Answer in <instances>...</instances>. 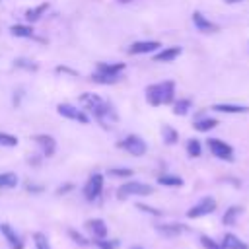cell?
Returning <instances> with one entry per match:
<instances>
[{"instance_id":"cell-1","label":"cell","mask_w":249,"mask_h":249,"mask_svg":"<svg viewBox=\"0 0 249 249\" xmlns=\"http://www.w3.org/2000/svg\"><path fill=\"white\" fill-rule=\"evenodd\" d=\"M80 103L86 107V111H89V115L103 126V128H113V124L117 123V111L113 109V105L109 101H105L103 97H99L97 93L91 91H84L80 95Z\"/></svg>"},{"instance_id":"cell-2","label":"cell","mask_w":249,"mask_h":249,"mask_svg":"<svg viewBox=\"0 0 249 249\" xmlns=\"http://www.w3.org/2000/svg\"><path fill=\"white\" fill-rule=\"evenodd\" d=\"M146 101L152 107L160 105H171L175 101V82L173 80H163L160 84H150L144 89Z\"/></svg>"},{"instance_id":"cell-3","label":"cell","mask_w":249,"mask_h":249,"mask_svg":"<svg viewBox=\"0 0 249 249\" xmlns=\"http://www.w3.org/2000/svg\"><path fill=\"white\" fill-rule=\"evenodd\" d=\"M124 62H97L95 72L91 74V82L101 86H111L121 80V74L124 72Z\"/></svg>"},{"instance_id":"cell-4","label":"cell","mask_w":249,"mask_h":249,"mask_svg":"<svg viewBox=\"0 0 249 249\" xmlns=\"http://www.w3.org/2000/svg\"><path fill=\"white\" fill-rule=\"evenodd\" d=\"M154 193V187L148 183H140V181H126L117 189V198L124 200L128 196H148Z\"/></svg>"},{"instance_id":"cell-5","label":"cell","mask_w":249,"mask_h":249,"mask_svg":"<svg viewBox=\"0 0 249 249\" xmlns=\"http://www.w3.org/2000/svg\"><path fill=\"white\" fill-rule=\"evenodd\" d=\"M117 148L124 150L126 154H130V156H134V158H140V156H144V154L148 152L146 140H144L142 136H138V134H128V136H124L123 140L117 142Z\"/></svg>"},{"instance_id":"cell-6","label":"cell","mask_w":249,"mask_h":249,"mask_svg":"<svg viewBox=\"0 0 249 249\" xmlns=\"http://www.w3.org/2000/svg\"><path fill=\"white\" fill-rule=\"evenodd\" d=\"M56 113L60 117L68 119V121H74V123H80V124H89V115L84 109H78L72 103H58L56 105Z\"/></svg>"},{"instance_id":"cell-7","label":"cell","mask_w":249,"mask_h":249,"mask_svg":"<svg viewBox=\"0 0 249 249\" xmlns=\"http://www.w3.org/2000/svg\"><path fill=\"white\" fill-rule=\"evenodd\" d=\"M101 193H103V175L101 173L89 175V179L84 185V198L93 202V200H97L101 196Z\"/></svg>"},{"instance_id":"cell-8","label":"cell","mask_w":249,"mask_h":249,"mask_svg":"<svg viewBox=\"0 0 249 249\" xmlns=\"http://www.w3.org/2000/svg\"><path fill=\"white\" fill-rule=\"evenodd\" d=\"M208 150L212 152V156H216L218 160H226V161H233V148L230 144H226L220 138H208L206 140Z\"/></svg>"},{"instance_id":"cell-9","label":"cell","mask_w":249,"mask_h":249,"mask_svg":"<svg viewBox=\"0 0 249 249\" xmlns=\"http://www.w3.org/2000/svg\"><path fill=\"white\" fill-rule=\"evenodd\" d=\"M216 210V200L212 196H204L200 198L195 206H191L187 210V216L189 218H200V216H206V214H212Z\"/></svg>"},{"instance_id":"cell-10","label":"cell","mask_w":249,"mask_h":249,"mask_svg":"<svg viewBox=\"0 0 249 249\" xmlns=\"http://www.w3.org/2000/svg\"><path fill=\"white\" fill-rule=\"evenodd\" d=\"M161 47L160 41H134L126 47L128 54H150V53H158Z\"/></svg>"},{"instance_id":"cell-11","label":"cell","mask_w":249,"mask_h":249,"mask_svg":"<svg viewBox=\"0 0 249 249\" xmlns=\"http://www.w3.org/2000/svg\"><path fill=\"white\" fill-rule=\"evenodd\" d=\"M33 142L39 146L43 158H53L54 156V152H56V140L51 134H45V132L43 134H35L33 136Z\"/></svg>"},{"instance_id":"cell-12","label":"cell","mask_w":249,"mask_h":249,"mask_svg":"<svg viewBox=\"0 0 249 249\" xmlns=\"http://www.w3.org/2000/svg\"><path fill=\"white\" fill-rule=\"evenodd\" d=\"M193 23H195V27H196L200 33H216V31H218V25L212 23V21H210L202 12H198V10L193 12Z\"/></svg>"},{"instance_id":"cell-13","label":"cell","mask_w":249,"mask_h":249,"mask_svg":"<svg viewBox=\"0 0 249 249\" xmlns=\"http://www.w3.org/2000/svg\"><path fill=\"white\" fill-rule=\"evenodd\" d=\"M0 233L4 235V239L8 241V245L12 247V249H23V241H21V237H19V233L10 226V224H0Z\"/></svg>"},{"instance_id":"cell-14","label":"cell","mask_w":249,"mask_h":249,"mask_svg":"<svg viewBox=\"0 0 249 249\" xmlns=\"http://www.w3.org/2000/svg\"><path fill=\"white\" fill-rule=\"evenodd\" d=\"M86 230L91 233L93 239H105L107 237V224L101 220V218H93V220H88L86 222Z\"/></svg>"},{"instance_id":"cell-15","label":"cell","mask_w":249,"mask_h":249,"mask_svg":"<svg viewBox=\"0 0 249 249\" xmlns=\"http://www.w3.org/2000/svg\"><path fill=\"white\" fill-rule=\"evenodd\" d=\"M181 53H183V49H181L179 45L160 49L158 53H154V62H173Z\"/></svg>"},{"instance_id":"cell-16","label":"cell","mask_w":249,"mask_h":249,"mask_svg":"<svg viewBox=\"0 0 249 249\" xmlns=\"http://www.w3.org/2000/svg\"><path fill=\"white\" fill-rule=\"evenodd\" d=\"M47 10H49V2H41V4H37L33 8H27L25 14H23V18H25L27 23H35V21H39L45 16Z\"/></svg>"},{"instance_id":"cell-17","label":"cell","mask_w":249,"mask_h":249,"mask_svg":"<svg viewBox=\"0 0 249 249\" xmlns=\"http://www.w3.org/2000/svg\"><path fill=\"white\" fill-rule=\"evenodd\" d=\"M10 35L18 37V39H33L35 31L29 23H14V25H10Z\"/></svg>"},{"instance_id":"cell-18","label":"cell","mask_w":249,"mask_h":249,"mask_svg":"<svg viewBox=\"0 0 249 249\" xmlns=\"http://www.w3.org/2000/svg\"><path fill=\"white\" fill-rule=\"evenodd\" d=\"M212 111L239 115V113H249V107L247 105H233V103H216V105H212Z\"/></svg>"},{"instance_id":"cell-19","label":"cell","mask_w":249,"mask_h":249,"mask_svg":"<svg viewBox=\"0 0 249 249\" xmlns=\"http://www.w3.org/2000/svg\"><path fill=\"white\" fill-rule=\"evenodd\" d=\"M193 126L198 132H208V130H212V128L218 126V119H214V117H202V119H196L193 123Z\"/></svg>"},{"instance_id":"cell-20","label":"cell","mask_w":249,"mask_h":249,"mask_svg":"<svg viewBox=\"0 0 249 249\" xmlns=\"http://www.w3.org/2000/svg\"><path fill=\"white\" fill-rule=\"evenodd\" d=\"M222 247H224V249H249V245L243 243V241H241L237 235H233V233H226V235H224Z\"/></svg>"},{"instance_id":"cell-21","label":"cell","mask_w":249,"mask_h":249,"mask_svg":"<svg viewBox=\"0 0 249 249\" xmlns=\"http://www.w3.org/2000/svg\"><path fill=\"white\" fill-rule=\"evenodd\" d=\"M191 105H193V101L187 99V97L175 99V101H173V113H175L177 117H183V115H187V113L191 111Z\"/></svg>"},{"instance_id":"cell-22","label":"cell","mask_w":249,"mask_h":249,"mask_svg":"<svg viewBox=\"0 0 249 249\" xmlns=\"http://www.w3.org/2000/svg\"><path fill=\"white\" fill-rule=\"evenodd\" d=\"M161 138H163V144L171 146V144H177V140H179V132H177L173 126L163 124V126H161Z\"/></svg>"},{"instance_id":"cell-23","label":"cell","mask_w":249,"mask_h":249,"mask_svg":"<svg viewBox=\"0 0 249 249\" xmlns=\"http://www.w3.org/2000/svg\"><path fill=\"white\" fill-rule=\"evenodd\" d=\"M18 187V175L14 171L0 173V189H14Z\"/></svg>"},{"instance_id":"cell-24","label":"cell","mask_w":249,"mask_h":249,"mask_svg":"<svg viewBox=\"0 0 249 249\" xmlns=\"http://www.w3.org/2000/svg\"><path fill=\"white\" fill-rule=\"evenodd\" d=\"M158 183L163 185V187H181V185H183V179L177 177V175L165 173V175H160V177H158Z\"/></svg>"},{"instance_id":"cell-25","label":"cell","mask_w":249,"mask_h":249,"mask_svg":"<svg viewBox=\"0 0 249 249\" xmlns=\"http://www.w3.org/2000/svg\"><path fill=\"white\" fill-rule=\"evenodd\" d=\"M185 228L181 224H160L158 226V231L163 233V235H179Z\"/></svg>"},{"instance_id":"cell-26","label":"cell","mask_w":249,"mask_h":249,"mask_svg":"<svg viewBox=\"0 0 249 249\" xmlns=\"http://www.w3.org/2000/svg\"><path fill=\"white\" fill-rule=\"evenodd\" d=\"M187 154H189L191 158H198V156L202 154V144H200V140L189 138V140H187Z\"/></svg>"},{"instance_id":"cell-27","label":"cell","mask_w":249,"mask_h":249,"mask_svg":"<svg viewBox=\"0 0 249 249\" xmlns=\"http://www.w3.org/2000/svg\"><path fill=\"white\" fill-rule=\"evenodd\" d=\"M239 214H241V208H239V206H230V208L226 210V214H224V218H222V222H224L226 226H233Z\"/></svg>"},{"instance_id":"cell-28","label":"cell","mask_w":249,"mask_h":249,"mask_svg":"<svg viewBox=\"0 0 249 249\" xmlns=\"http://www.w3.org/2000/svg\"><path fill=\"white\" fill-rule=\"evenodd\" d=\"M14 66H16V68H23V70H27V72H35V70L39 68V64L33 62V60H29V58H16V60H14Z\"/></svg>"},{"instance_id":"cell-29","label":"cell","mask_w":249,"mask_h":249,"mask_svg":"<svg viewBox=\"0 0 249 249\" xmlns=\"http://www.w3.org/2000/svg\"><path fill=\"white\" fill-rule=\"evenodd\" d=\"M18 144H19L18 136H14L10 132H0V146H4V148H16Z\"/></svg>"},{"instance_id":"cell-30","label":"cell","mask_w":249,"mask_h":249,"mask_svg":"<svg viewBox=\"0 0 249 249\" xmlns=\"http://www.w3.org/2000/svg\"><path fill=\"white\" fill-rule=\"evenodd\" d=\"M33 241H35V247H37V249H51L47 235L41 233V231H35V233H33Z\"/></svg>"},{"instance_id":"cell-31","label":"cell","mask_w":249,"mask_h":249,"mask_svg":"<svg viewBox=\"0 0 249 249\" xmlns=\"http://www.w3.org/2000/svg\"><path fill=\"white\" fill-rule=\"evenodd\" d=\"M134 171L130 167H111L109 169V175L111 177H130Z\"/></svg>"},{"instance_id":"cell-32","label":"cell","mask_w":249,"mask_h":249,"mask_svg":"<svg viewBox=\"0 0 249 249\" xmlns=\"http://www.w3.org/2000/svg\"><path fill=\"white\" fill-rule=\"evenodd\" d=\"M200 243H202V247H204V249H224V247H222V243L214 241V239H212V237H208V235H202V237H200Z\"/></svg>"},{"instance_id":"cell-33","label":"cell","mask_w":249,"mask_h":249,"mask_svg":"<svg viewBox=\"0 0 249 249\" xmlns=\"http://www.w3.org/2000/svg\"><path fill=\"white\" fill-rule=\"evenodd\" d=\"M68 233H70V237H72V239H74L76 243H80V245H88V241H86V237H84V235H80L78 231H74V230H70Z\"/></svg>"},{"instance_id":"cell-34","label":"cell","mask_w":249,"mask_h":249,"mask_svg":"<svg viewBox=\"0 0 249 249\" xmlns=\"http://www.w3.org/2000/svg\"><path fill=\"white\" fill-rule=\"evenodd\" d=\"M95 243H97L101 249H115V247H117V241H107V239H97Z\"/></svg>"},{"instance_id":"cell-35","label":"cell","mask_w":249,"mask_h":249,"mask_svg":"<svg viewBox=\"0 0 249 249\" xmlns=\"http://www.w3.org/2000/svg\"><path fill=\"white\" fill-rule=\"evenodd\" d=\"M54 72H58V74H70V76H78V72L72 70V68H68V66H56Z\"/></svg>"},{"instance_id":"cell-36","label":"cell","mask_w":249,"mask_h":249,"mask_svg":"<svg viewBox=\"0 0 249 249\" xmlns=\"http://www.w3.org/2000/svg\"><path fill=\"white\" fill-rule=\"evenodd\" d=\"M138 208L144 210V212H150V214H154V216H161V212L156 210V208H150V206H144V204H138Z\"/></svg>"},{"instance_id":"cell-37","label":"cell","mask_w":249,"mask_h":249,"mask_svg":"<svg viewBox=\"0 0 249 249\" xmlns=\"http://www.w3.org/2000/svg\"><path fill=\"white\" fill-rule=\"evenodd\" d=\"M25 189H27V191H31V193H41V191H43V187H41V185H31V183H27V185H25Z\"/></svg>"},{"instance_id":"cell-38","label":"cell","mask_w":249,"mask_h":249,"mask_svg":"<svg viewBox=\"0 0 249 249\" xmlns=\"http://www.w3.org/2000/svg\"><path fill=\"white\" fill-rule=\"evenodd\" d=\"M70 189H72V185H70V183H66V185H62L56 193H58V195H62V193H66V191H70Z\"/></svg>"},{"instance_id":"cell-39","label":"cell","mask_w":249,"mask_h":249,"mask_svg":"<svg viewBox=\"0 0 249 249\" xmlns=\"http://www.w3.org/2000/svg\"><path fill=\"white\" fill-rule=\"evenodd\" d=\"M224 2H228V4H235V2H243V0H224Z\"/></svg>"},{"instance_id":"cell-40","label":"cell","mask_w":249,"mask_h":249,"mask_svg":"<svg viewBox=\"0 0 249 249\" xmlns=\"http://www.w3.org/2000/svg\"><path fill=\"white\" fill-rule=\"evenodd\" d=\"M117 2H121V4H130V2H134V0H117Z\"/></svg>"},{"instance_id":"cell-41","label":"cell","mask_w":249,"mask_h":249,"mask_svg":"<svg viewBox=\"0 0 249 249\" xmlns=\"http://www.w3.org/2000/svg\"><path fill=\"white\" fill-rule=\"evenodd\" d=\"M130 249H142V247H138V245H132V247H130Z\"/></svg>"}]
</instances>
